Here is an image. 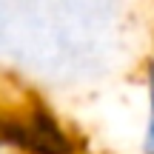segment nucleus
Instances as JSON below:
<instances>
[{
  "label": "nucleus",
  "mask_w": 154,
  "mask_h": 154,
  "mask_svg": "<svg viewBox=\"0 0 154 154\" xmlns=\"http://www.w3.org/2000/svg\"><path fill=\"white\" fill-rule=\"evenodd\" d=\"M0 143L9 154H77L80 149L72 128L40 100L6 111L0 120Z\"/></svg>",
  "instance_id": "f257e3e1"
},
{
  "label": "nucleus",
  "mask_w": 154,
  "mask_h": 154,
  "mask_svg": "<svg viewBox=\"0 0 154 154\" xmlns=\"http://www.w3.org/2000/svg\"><path fill=\"white\" fill-rule=\"evenodd\" d=\"M143 154H154V57L146 63V128Z\"/></svg>",
  "instance_id": "f03ea898"
},
{
  "label": "nucleus",
  "mask_w": 154,
  "mask_h": 154,
  "mask_svg": "<svg viewBox=\"0 0 154 154\" xmlns=\"http://www.w3.org/2000/svg\"><path fill=\"white\" fill-rule=\"evenodd\" d=\"M6 154H9V151H6Z\"/></svg>",
  "instance_id": "7ed1b4c3"
}]
</instances>
